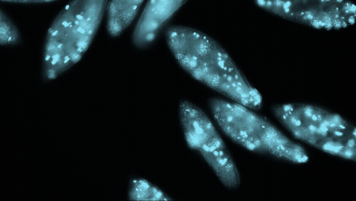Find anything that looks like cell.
<instances>
[{
  "label": "cell",
  "mask_w": 356,
  "mask_h": 201,
  "mask_svg": "<svg viewBox=\"0 0 356 201\" xmlns=\"http://www.w3.org/2000/svg\"><path fill=\"white\" fill-rule=\"evenodd\" d=\"M129 196L130 200L136 201L171 200L159 188L144 179L132 181Z\"/></svg>",
  "instance_id": "obj_9"
},
{
  "label": "cell",
  "mask_w": 356,
  "mask_h": 201,
  "mask_svg": "<svg viewBox=\"0 0 356 201\" xmlns=\"http://www.w3.org/2000/svg\"><path fill=\"white\" fill-rule=\"evenodd\" d=\"M108 1L74 0L55 19L47 35L43 76L53 81L76 64L89 49Z\"/></svg>",
  "instance_id": "obj_2"
},
{
  "label": "cell",
  "mask_w": 356,
  "mask_h": 201,
  "mask_svg": "<svg viewBox=\"0 0 356 201\" xmlns=\"http://www.w3.org/2000/svg\"><path fill=\"white\" fill-rule=\"evenodd\" d=\"M21 41L17 26L15 25L10 18L1 10L0 15V43L1 46L15 45Z\"/></svg>",
  "instance_id": "obj_10"
},
{
  "label": "cell",
  "mask_w": 356,
  "mask_h": 201,
  "mask_svg": "<svg viewBox=\"0 0 356 201\" xmlns=\"http://www.w3.org/2000/svg\"><path fill=\"white\" fill-rule=\"evenodd\" d=\"M142 0H114L108 2L106 29L112 37L120 35L136 17Z\"/></svg>",
  "instance_id": "obj_8"
},
{
  "label": "cell",
  "mask_w": 356,
  "mask_h": 201,
  "mask_svg": "<svg viewBox=\"0 0 356 201\" xmlns=\"http://www.w3.org/2000/svg\"><path fill=\"white\" fill-rule=\"evenodd\" d=\"M169 49L185 71L209 88L252 110L262 97L218 42L201 31L172 26L165 31Z\"/></svg>",
  "instance_id": "obj_1"
},
{
  "label": "cell",
  "mask_w": 356,
  "mask_h": 201,
  "mask_svg": "<svg viewBox=\"0 0 356 201\" xmlns=\"http://www.w3.org/2000/svg\"><path fill=\"white\" fill-rule=\"evenodd\" d=\"M185 1L175 0H152L138 21L133 35V42L138 49H145L156 41L158 34L163 29L175 12Z\"/></svg>",
  "instance_id": "obj_7"
},
{
  "label": "cell",
  "mask_w": 356,
  "mask_h": 201,
  "mask_svg": "<svg viewBox=\"0 0 356 201\" xmlns=\"http://www.w3.org/2000/svg\"><path fill=\"white\" fill-rule=\"evenodd\" d=\"M180 118L188 147L201 154L225 187L238 188L239 172L222 138L207 114L184 100L180 104Z\"/></svg>",
  "instance_id": "obj_5"
},
{
  "label": "cell",
  "mask_w": 356,
  "mask_h": 201,
  "mask_svg": "<svg viewBox=\"0 0 356 201\" xmlns=\"http://www.w3.org/2000/svg\"><path fill=\"white\" fill-rule=\"evenodd\" d=\"M209 108L221 130L241 147L291 163L307 161V153L302 145L288 139L252 109L218 98L209 101Z\"/></svg>",
  "instance_id": "obj_3"
},
{
  "label": "cell",
  "mask_w": 356,
  "mask_h": 201,
  "mask_svg": "<svg viewBox=\"0 0 356 201\" xmlns=\"http://www.w3.org/2000/svg\"><path fill=\"white\" fill-rule=\"evenodd\" d=\"M264 10L316 29H339L353 22L355 6L343 1H257Z\"/></svg>",
  "instance_id": "obj_6"
},
{
  "label": "cell",
  "mask_w": 356,
  "mask_h": 201,
  "mask_svg": "<svg viewBox=\"0 0 356 201\" xmlns=\"http://www.w3.org/2000/svg\"><path fill=\"white\" fill-rule=\"evenodd\" d=\"M273 112L296 139L331 155L355 160V129L338 114L302 104L275 106Z\"/></svg>",
  "instance_id": "obj_4"
}]
</instances>
